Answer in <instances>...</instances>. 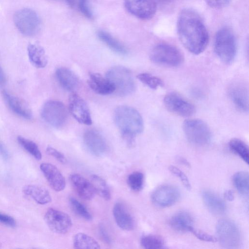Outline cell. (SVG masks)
Wrapping results in <instances>:
<instances>
[{"instance_id":"cell-35","label":"cell","mask_w":249,"mask_h":249,"mask_svg":"<svg viewBox=\"0 0 249 249\" xmlns=\"http://www.w3.org/2000/svg\"><path fill=\"white\" fill-rule=\"evenodd\" d=\"M127 184L131 190L141 191L144 184V175L140 172H134L130 174L127 179Z\"/></svg>"},{"instance_id":"cell-22","label":"cell","mask_w":249,"mask_h":249,"mask_svg":"<svg viewBox=\"0 0 249 249\" xmlns=\"http://www.w3.org/2000/svg\"><path fill=\"white\" fill-rule=\"evenodd\" d=\"M194 219L192 215L186 211H179L174 214L169 220L171 227L177 231H191L193 228Z\"/></svg>"},{"instance_id":"cell-4","label":"cell","mask_w":249,"mask_h":249,"mask_svg":"<svg viewBox=\"0 0 249 249\" xmlns=\"http://www.w3.org/2000/svg\"><path fill=\"white\" fill-rule=\"evenodd\" d=\"M150 58L154 63L170 67H178L184 61V56L179 50L165 43L154 46L150 52Z\"/></svg>"},{"instance_id":"cell-5","label":"cell","mask_w":249,"mask_h":249,"mask_svg":"<svg viewBox=\"0 0 249 249\" xmlns=\"http://www.w3.org/2000/svg\"><path fill=\"white\" fill-rule=\"evenodd\" d=\"M183 130L187 140L196 146H205L211 141L212 134L209 126L199 119L185 120Z\"/></svg>"},{"instance_id":"cell-28","label":"cell","mask_w":249,"mask_h":249,"mask_svg":"<svg viewBox=\"0 0 249 249\" xmlns=\"http://www.w3.org/2000/svg\"><path fill=\"white\" fill-rule=\"evenodd\" d=\"M97 36L102 42L114 52L121 54H125L127 53V50L124 46L107 32L100 31H98Z\"/></svg>"},{"instance_id":"cell-40","label":"cell","mask_w":249,"mask_h":249,"mask_svg":"<svg viewBox=\"0 0 249 249\" xmlns=\"http://www.w3.org/2000/svg\"><path fill=\"white\" fill-rule=\"evenodd\" d=\"M78 5L79 8L83 15L88 18H93V15L89 7L88 0H79Z\"/></svg>"},{"instance_id":"cell-2","label":"cell","mask_w":249,"mask_h":249,"mask_svg":"<svg viewBox=\"0 0 249 249\" xmlns=\"http://www.w3.org/2000/svg\"><path fill=\"white\" fill-rule=\"evenodd\" d=\"M114 120L127 145H133L135 137L143 130V121L141 114L132 107L121 106L115 110Z\"/></svg>"},{"instance_id":"cell-11","label":"cell","mask_w":249,"mask_h":249,"mask_svg":"<svg viewBox=\"0 0 249 249\" xmlns=\"http://www.w3.org/2000/svg\"><path fill=\"white\" fill-rule=\"evenodd\" d=\"M44 220L49 229L57 234L67 233L72 226V220L67 213L53 208L47 210Z\"/></svg>"},{"instance_id":"cell-34","label":"cell","mask_w":249,"mask_h":249,"mask_svg":"<svg viewBox=\"0 0 249 249\" xmlns=\"http://www.w3.org/2000/svg\"><path fill=\"white\" fill-rule=\"evenodd\" d=\"M137 77L141 82L153 89H157L163 86V82L161 79L150 73H140Z\"/></svg>"},{"instance_id":"cell-32","label":"cell","mask_w":249,"mask_h":249,"mask_svg":"<svg viewBox=\"0 0 249 249\" xmlns=\"http://www.w3.org/2000/svg\"><path fill=\"white\" fill-rule=\"evenodd\" d=\"M142 246L147 249H158L164 248L165 243L163 239L160 235L147 234L141 239Z\"/></svg>"},{"instance_id":"cell-20","label":"cell","mask_w":249,"mask_h":249,"mask_svg":"<svg viewBox=\"0 0 249 249\" xmlns=\"http://www.w3.org/2000/svg\"><path fill=\"white\" fill-rule=\"evenodd\" d=\"M88 83L90 89L99 94L108 95L115 92L113 84L99 73H90Z\"/></svg>"},{"instance_id":"cell-27","label":"cell","mask_w":249,"mask_h":249,"mask_svg":"<svg viewBox=\"0 0 249 249\" xmlns=\"http://www.w3.org/2000/svg\"><path fill=\"white\" fill-rule=\"evenodd\" d=\"M73 246L75 249H99L98 243L92 237L84 233H77L73 239Z\"/></svg>"},{"instance_id":"cell-25","label":"cell","mask_w":249,"mask_h":249,"mask_svg":"<svg viewBox=\"0 0 249 249\" xmlns=\"http://www.w3.org/2000/svg\"><path fill=\"white\" fill-rule=\"evenodd\" d=\"M23 193L31 197L36 203L45 205L51 202L52 197L48 191L43 187L29 184L23 187Z\"/></svg>"},{"instance_id":"cell-23","label":"cell","mask_w":249,"mask_h":249,"mask_svg":"<svg viewBox=\"0 0 249 249\" xmlns=\"http://www.w3.org/2000/svg\"><path fill=\"white\" fill-rule=\"evenodd\" d=\"M203 201L208 209L213 214L221 215L225 213L226 206L220 197L213 192L205 190L202 193Z\"/></svg>"},{"instance_id":"cell-12","label":"cell","mask_w":249,"mask_h":249,"mask_svg":"<svg viewBox=\"0 0 249 249\" xmlns=\"http://www.w3.org/2000/svg\"><path fill=\"white\" fill-rule=\"evenodd\" d=\"M124 5L131 15L143 20L152 18L157 11L154 0H124Z\"/></svg>"},{"instance_id":"cell-16","label":"cell","mask_w":249,"mask_h":249,"mask_svg":"<svg viewBox=\"0 0 249 249\" xmlns=\"http://www.w3.org/2000/svg\"><path fill=\"white\" fill-rule=\"evenodd\" d=\"M40 169L53 190L59 192L65 188V178L55 166L49 163H42Z\"/></svg>"},{"instance_id":"cell-46","label":"cell","mask_w":249,"mask_h":249,"mask_svg":"<svg viewBox=\"0 0 249 249\" xmlns=\"http://www.w3.org/2000/svg\"><path fill=\"white\" fill-rule=\"evenodd\" d=\"M6 82V76L2 70L0 66V88L3 87Z\"/></svg>"},{"instance_id":"cell-42","label":"cell","mask_w":249,"mask_h":249,"mask_svg":"<svg viewBox=\"0 0 249 249\" xmlns=\"http://www.w3.org/2000/svg\"><path fill=\"white\" fill-rule=\"evenodd\" d=\"M0 222L10 227H15L16 225V221L12 216L0 213Z\"/></svg>"},{"instance_id":"cell-31","label":"cell","mask_w":249,"mask_h":249,"mask_svg":"<svg viewBox=\"0 0 249 249\" xmlns=\"http://www.w3.org/2000/svg\"><path fill=\"white\" fill-rule=\"evenodd\" d=\"M91 180L95 193L106 200L110 199V190L105 180L96 175L91 176Z\"/></svg>"},{"instance_id":"cell-18","label":"cell","mask_w":249,"mask_h":249,"mask_svg":"<svg viewBox=\"0 0 249 249\" xmlns=\"http://www.w3.org/2000/svg\"><path fill=\"white\" fill-rule=\"evenodd\" d=\"M73 188L82 198L91 200L94 197L95 191L90 181L78 174H73L70 178Z\"/></svg>"},{"instance_id":"cell-33","label":"cell","mask_w":249,"mask_h":249,"mask_svg":"<svg viewBox=\"0 0 249 249\" xmlns=\"http://www.w3.org/2000/svg\"><path fill=\"white\" fill-rule=\"evenodd\" d=\"M17 141L18 143L35 159L37 160L41 159V152L35 142L21 136L18 137Z\"/></svg>"},{"instance_id":"cell-48","label":"cell","mask_w":249,"mask_h":249,"mask_svg":"<svg viewBox=\"0 0 249 249\" xmlns=\"http://www.w3.org/2000/svg\"><path fill=\"white\" fill-rule=\"evenodd\" d=\"M69 5L72 6L74 3V0H64Z\"/></svg>"},{"instance_id":"cell-24","label":"cell","mask_w":249,"mask_h":249,"mask_svg":"<svg viewBox=\"0 0 249 249\" xmlns=\"http://www.w3.org/2000/svg\"><path fill=\"white\" fill-rule=\"evenodd\" d=\"M56 79L60 86L67 91H73L78 87L79 81L75 74L66 68H59L56 71Z\"/></svg>"},{"instance_id":"cell-6","label":"cell","mask_w":249,"mask_h":249,"mask_svg":"<svg viewBox=\"0 0 249 249\" xmlns=\"http://www.w3.org/2000/svg\"><path fill=\"white\" fill-rule=\"evenodd\" d=\"M106 77L113 84L115 91L119 95H128L135 91V81L130 71L126 68L121 66L112 68L107 71Z\"/></svg>"},{"instance_id":"cell-44","label":"cell","mask_w":249,"mask_h":249,"mask_svg":"<svg viewBox=\"0 0 249 249\" xmlns=\"http://www.w3.org/2000/svg\"><path fill=\"white\" fill-rule=\"evenodd\" d=\"M0 155L4 160L9 159V154L4 144L0 142Z\"/></svg>"},{"instance_id":"cell-21","label":"cell","mask_w":249,"mask_h":249,"mask_svg":"<svg viewBox=\"0 0 249 249\" xmlns=\"http://www.w3.org/2000/svg\"><path fill=\"white\" fill-rule=\"evenodd\" d=\"M113 214L117 225L122 230L131 231L134 227L133 218L124 205L117 202L114 205Z\"/></svg>"},{"instance_id":"cell-15","label":"cell","mask_w":249,"mask_h":249,"mask_svg":"<svg viewBox=\"0 0 249 249\" xmlns=\"http://www.w3.org/2000/svg\"><path fill=\"white\" fill-rule=\"evenodd\" d=\"M83 140L86 147L93 155L99 157L107 152V143L102 136L96 131L89 130L86 131Z\"/></svg>"},{"instance_id":"cell-37","label":"cell","mask_w":249,"mask_h":249,"mask_svg":"<svg viewBox=\"0 0 249 249\" xmlns=\"http://www.w3.org/2000/svg\"><path fill=\"white\" fill-rule=\"evenodd\" d=\"M169 169L173 174L180 178L187 189L190 190L191 189V186L187 177L180 169L174 165H170L169 167Z\"/></svg>"},{"instance_id":"cell-38","label":"cell","mask_w":249,"mask_h":249,"mask_svg":"<svg viewBox=\"0 0 249 249\" xmlns=\"http://www.w3.org/2000/svg\"><path fill=\"white\" fill-rule=\"evenodd\" d=\"M191 232L198 239L202 241L209 242H215L217 240V238L213 236L200 230L195 229L194 228H192L191 230Z\"/></svg>"},{"instance_id":"cell-29","label":"cell","mask_w":249,"mask_h":249,"mask_svg":"<svg viewBox=\"0 0 249 249\" xmlns=\"http://www.w3.org/2000/svg\"><path fill=\"white\" fill-rule=\"evenodd\" d=\"M233 183L238 192L244 196H248L249 176L247 172L240 171L233 176Z\"/></svg>"},{"instance_id":"cell-45","label":"cell","mask_w":249,"mask_h":249,"mask_svg":"<svg viewBox=\"0 0 249 249\" xmlns=\"http://www.w3.org/2000/svg\"><path fill=\"white\" fill-rule=\"evenodd\" d=\"M224 196L225 199L229 201H232L234 198L233 191L231 190H227L224 192Z\"/></svg>"},{"instance_id":"cell-9","label":"cell","mask_w":249,"mask_h":249,"mask_svg":"<svg viewBox=\"0 0 249 249\" xmlns=\"http://www.w3.org/2000/svg\"><path fill=\"white\" fill-rule=\"evenodd\" d=\"M41 115L46 123L57 128L64 124L68 117L65 105L60 101L53 100L48 101L43 105Z\"/></svg>"},{"instance_id":"cell-13","label":"cell","mask_w":249,"mask_h":249,"mask_svg":"<svg viewBox=\"0 0 249 249\" xmlns=\"http://www.w3.org/2000/svg\"><path fill=\"white\" fill-rule=\"evenodd\" d=\"M179 190L171 185H163L157 188L151 194V200L156 206L167 207L176 203L180 197Z\"/></svg>"},{"instance_id":"cell-17","label":"cell","mask_w":249,"mask_h":249,"mask_svg":"<svg viewBox=\"0 0 249 249\" xmlns=\"http://www.w3.org/2000/svg\"><path fill=\"white\" fill-rule=\"evenodd\" d=\"M2 97L9 108L15 114L26 119L32 118V111L24 101L5 90L2 92Z\"/></svg>"},{"instance_id":"cell-19","label":"cell","mask_w":249,"mask_h":249,"mask_svg":"<svg viewBox=\"0 0 249 249\" xmlns=\"http://www.w3.org/2000/svg\"><path fill=\"white\" fill-rule=\"evenodd\" d=\"M229 96L234 106L240 110H249V94L246 87L240 83L232 85L229 89Z\"/></svg>"},{"instance_id":"cell-43","label":"cell","mask_w":249,"mask_h":249,"mask_svg":"<svg viewBox=\"0 0 249 249\" xmlns=\"http://www.w3.org/2000/svg\"><path fill=\"white\" fill-rule=\"evenodd\" d=\"M99 232L101 238L107 244H110L111 240L109 236L108 233L106 229L103 226H100L99 227Z\"/></svg>"},{"instance_id":"cell-26","label":"cell","mask_w":249,"mask_h":249,"mask_svg":"<svg viewBox=\"0 0 249 249\" xmlns=\"http://www.w3.org/2000/svg\"><path fill=\"white\" fill-rule=\"evenodd\" d=\"M28 55L31 63L37 68H43L48 60L43 48L36 44H30L27 48Z\"/></svg>"},{"instance_id":"cell-39","label":"cell","mask_w":249,"mask_h":249,"mask_svg":"<svg viewBox=\"0 0 249 249\" xmlns=\"http://www.w3.org/2000/svg\"><path fill=\"white\" fill-rule=\"evenodd\" d=\"M46 152L48 155L53 157L57 160L62 163L64 164L67 162V159L64 155L52 146H47L46 148Z\"/></svg>"},{"instance_id":"cell-8","label":"cell","mask_w":249,"mask_h":249,"mask_svg":"<svg viewBox=\"0 0 249 249\" xmlns=\"http://www.w3.org/2000/svg\"><path fill=\"white\" fill-rule=\"evenodd\" d=\"M14 21L18 30L26 36H35L40 30V19L32 9L24 8L18 10L14 15Z\"/></svg>"},{"instance_id":"cell-10","label":"cell","mask_w":249,"mask_h":249,"mask_svg":"<svg viewBox=\"0 0 249 249\" xmlns=\"http://www.w3.org/2000/svg\"><path fill=\"white\" fill-rule=\"evenodd\" d=\"M163 102L168 110L181 117H190L195 112V106L191 103L175 92L167 93Z\"/></svg>"},{"instance_id":"cell-14","label":"cell","mask_w":249,"mask_h":249,"mask_svg":"<svg viewBox=\"0 0 249 249\" xmlns=\"http://www.w3.org/2000/svg\"><path fill=\"white\" fill-rule=\"evenodd\" d=\"M69 108L71 114L79 123L86 125L92 124L88 107L85 100L77 93H72L70 95Z\"/></svg>"},{"instance_id":"cell-36","label":"cell","mask_w":249,"mask_h":249,"mask_svg":"<svg viewBox=\"0 0 249 249\" xmlns=\"http://www.w3.org/2000/svg\"><path fill=\"white\" fill-rule=\"evenodd\" d=\"M69 202L73 211L83 219L90 221L92 216L85 206L73 197L69 198Z\"/></svg>"},{"instance_id":"cell-41","label":"cell","mask_w":249,"mask_h":249,"mask_svg":"<svg viewBox=\"0 0 249 249\" xmlns=\"http://www.w3.org/2000/svg\"><path fill=\"white\" fill-rule=\"evenodd\" d=\"M231 0H205L207 4L215 9H220L227 6Z\"/></svg>"},{"instance_id":"cell-3","label":"cell","mask_w":249,"mask_h":249,"mask_svg":"<svg viewBox=\"0 0 249 249\" xmlns=\"http://www.w3.org/2000/svg\"><path fill=\"white\" fill-rule=\"evenodd\" d=\"M214 52L223 63H231L234 60L237 51L235 36L229 28L224 27L219 30L215 36Z\"/></svg>"},{"instance_id":"cell-7","label":"cell","mask_w":249,"mask_h":249,"mask_svg":"<svg viewBox=\"0 0 249 249\" xmlns=\"http://www.w3.org/2000/svg\"><path fill=\"white\" fill-rule=\"evenodd\" d=\"M216 233L220 245L225 248L237 249L241 245L240 231L237 225L230 220H219L216 226Z\"/></svg>"},{"instance_id":"cell-30","label":"cell","mask_w":249,"mask_h":249,"mask_svg":"<svg viewBox=\"0 0 249 249\" xmlns=\"http://www.w3.org/2000/svg\"><path fill=\"white\" fill-rule=\"evenodd\" d=\"M231 150L239 156L247 164H249V148L242 140L234 138L229 143Z\"/></svg>"},{"instance_id":"cell-47","label":"cell","mask_w":249,"mask_h":249,"mask_svg":"<svg viewBox=\"0 0 249 249\" xmlns=\"http://www.w3.org/2000/svg\"><path fill=\"white\" fill-rule=\"evenodd\" d=\"M178 160L181 163L185 164L187 166H189V163L187 162V161L186 160L184 159L183 158H179Z\"/></svg>"},{"instance_id":"cell-1","label":"cell","mask_w":249,"mask_h":249,"mask_svg":"<svg viewBox=\"0 0 249 249\" xmlns=\"http://www.w3.org/2000/svg\"><path fill=\"white\" fill-rule=\"evenodd\" d=\"M179 39L184 47L194 54L207 48L209 35L200 15L194 10L185 8L180 13L177 24Z\"/></svg>"}]
</instances>
